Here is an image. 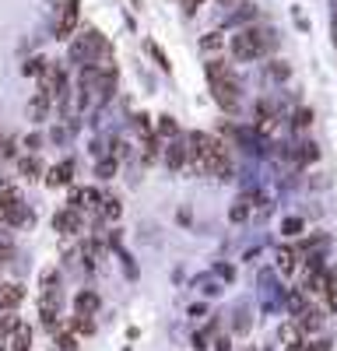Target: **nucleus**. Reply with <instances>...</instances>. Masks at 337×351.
I'll return each mask as SVG.
<instances>
[{
  "instance_id": "9",
  "label": "nucleus",
  "mask_w": 337,
  "mask_h": 351,
  "mask_svg": "<svg viewBox=\"0 0 337 351\" xmlns=\"http://www.w3.org/2000/svg\"><path fill=\"white\" fill-rule=\"evenodd\" d=\"M295 324L302 327V334H313V330H320V327H323V313H320V309H313V306H305V309L295 316Z\"/></svg>"
},
{
  "instance_id": "21",
  "label": "nucleus",
  "mask_w": 337,
  "mask_h": 351,
  "mask_svg": "<svg viewBox=\"0 0 337 351\" xmlns=\"http://www.w3.org/2000/svg\"><path fill=\"white\" fill-rule=\"evenodd\" d=\"M53 8H56V14H67V11L81 8V0H53Z\"/></svg>"
},
{
  "instance_id": "18",
  "label": "nucleus",
  "mask_w": 337,
  "mask_h": 351,
  "mask_svg": "<svg viewBox=\"0 0 337 351\" xmlns=\"http://www.w3.org/2000/svg\"><path fill=\"white\" fill-rule=\"evenodd\" d=\"M320 158V152H316V144H302V148H299V162L302 165H309V162H316Z\"/></svg>"
},
{
  "instance_id": "22",
  "label": "nucleus",
  "mask_w": 337,
  "mask_h": 351,
  "mask_svg": "<svg viewBox=\"0 0 337 351\" xmlns=\"http://www.w3.org/2000/svg\"><path fill=\"white\" fill-rule=\"evenodd\" d=\"M309 123H313V109H299V112H295V127L305 130Z\"/></svg>"
},
{
  "instance_id": "33",
  "label": "nucleus",
  "mask_w": 337,
  "mask_h": 351,
  "mask_svg": "<svg viewBox=\"0 0 337 351\" xmlns=\"http://www.w3.org/2000/svg\"><path fill=\"white\" fill-rule=\"evenodd\" d=\"M0 288H4V281H0Z\"/></svg>"
},
{
  "instance_id": "31",
  "label": "nucleus",
  "mask_w": 337,
  "mask_h": 351,
  "mask_svg": "<svg viewBox=\"0 0 337 351\" xmlns=\"http://www.w3.org/2000/svg\"><path fill=\"white\" fill-rule=\"evenodd\" d=\"M309 351H330V341H313V344H309Z\"/></svg>"
},
{
  "instance_id": "19",
  "label": "nucleus",
  "mask_w": 337,
  "mask_h": 351,
  "mask_svg": "<svg viewBox=\"0 0 337 351\" xmlns=\"http://www.w3.org/2000/svg\"><path fill=\"white\" fill-rule=\"evenodd\" d=\"M21 172L28 176V180H36V176L42 172V165H39V158H21Z\"/></svg>"
},
{
  "instance_id": "1",
  "label": "nucleus",
  "mask_w": 337,
  "mask_h": 351,
  "mask_svg": "<svg viewBox=\"0 0 337 351\" xmlns=\"http://www.w3.org/2000/svg\"><path fill=\"white\" fill-rule=\"evenodd\" d=\"M190 169L197 176H214V180H229L232 176V162H229L225 144L204 130L190 134Z\"/></svg>"
},
{
  "instance_id": "29",
  "label": "nucleus",
  "mask_w": 337,
  "mask_h": 351,
  "mask_svg": "<svg viewBox=\"0 0 337 351\" xmlns=\"http://www.w3.org/2000/svg\"><path fill=\"white\" fill-rule=\"evenodd\" d=\"M299 232H302V221L299 218H288L285 221V236H299Z\"/></svg>"
},
{
  "instance_id": "16",
  "label": "nucleus",
  "mask_w": 337,
  "mask_h": 351,
  "mask_svg": "<svg viewBox=\"0 0 337 351\" xmlns=\"http://www.w3.org/2000/svg\"><path fill=\"white\" fill-rule=\"evenodd\" d=\"M155 134H158V137H179V127H176L173 116H158V127H155Z\"/></svg>"
},
{
  "instance_id": "12",
  "label": "nucleus",
  "mask_w": 337,
  "mask_h": 351,
  "mask_svg": "<svg viewBox=\"0 0 337 351\" xmlns=\"http://www.w3.org/2000/svg\"><path fill=\"white\" fill-rule=\"evenodd\" d=\"M249 21H257V8H239V11H236L229 21H225V25H229V28H239V25H242V28H249Z\"/></svg>"
},
{
  "instance_id": "13",
  "label": "nucleus",
  "mask_w": 337,
  "mask_h": 351,
  "mask_svg": "<svg viewBox=\"0 0 337 351\" xmlns=\"http://www.w3.org/2000/svg\"><path fill=\"white\" fill-rule=\"evenodd\" d=\"M295 260H299L295 250H277V271L281 274H292L295 271Z\"/></svg>"
},
{
  "instance_id": "8",
  "label": "nucleus",
  "mask_w": 337,
  "mask_h": 351,
  "mask_svg": "<svg viewBox=\"0 0 337 351\" xmlns=\"http://www.w3.org/2000/svg\"><path fill=\"white\" fill-rule=\"evenodd\" d=\"M99 295H95V291H77V295H74V313L77 316H95L99 313Z\"/></svg>"
},
{
  "instance_id": "17",
  "label": "nucleus",
  "mask_w": 337,
  "mask_h": 351,
  "mask_svg": "<svg viewBox=\"0 0 337 351\" xmlns=\"http://www.w3.org/2000/svg\"><path fill=\"white\" fill-rule=\"evenodd\" d=\"M21 71H25V77H28V74L39 77V74H46V60H42V56H32V60H28Z\"/></svg>"
},
{
  "instance_id": "25",
  "label": "nucleus",
  "mask_w": 337,
  "mask_h": 351,
  "mask_svg": "<svg viewBox=\"0 0 337 351\" xmlns=\"http://www.w3.org/2000/svg\"><path fill=\"white\" fill-rule=\"evenodd\" d=\"M148 53H151V56H155V64H158V67H162V71H168V60H165V53H162V49H158V46H155V43H148Z\"/></svg>"
},
{
  "instance_id": "6",
  "label": "nucleus",
  "mask_w": 337,
  "mask_h": 351,
  "mask_svg": "<svg viewBox=\"0 0 337 351\" xmlns=\"http://www.w3.org/2000/svg\"><path fill=\"white\" fill-rule=\"evenodd\" d=\"M53 228L60 232V236H77V232L84 228V218H81L77 208H64V211L53 215Z\"/></svg>"
},
{
  "instance_id": "2",
  "label": "nucleus",
  "mask_w": 337,
  "mask_h": 351,
  "mask_svg": "<svg viewBox=\"0 0 337 351\" xmlns=\"http://www.w3.org/2000/svg\"><path fill=\"white\" fill-rule=\"evenodd\" d=\"M204 74H208L211 92H214V102L225 112H239V106H242V81H239L236 67L225 64V60H208Z\"/></svg>"
},
{
  "instance_id": "23",
  "label": "nucleus",
  "mask_w": 337,
  "mask_h": 351,
  "mask_svg": "<svg viewBox=\"0 0 337 351\" xmlns=\"http://www.w3.org/2000/svg\"><path fill=\"white\" fill-rule=\"evenodd\" d=\"M229 218H232V221H246V218H249V208H246V200H239V204H236V208L229 211Z\"/></svg>"
},
{
  "instance_id": "11",
  "label": "nucleus",
  "mask_w": 337,
  "mask_h": 351,
  "mask_svg": "<svg viewBox=\"0 0 337 351\" xmlns=\"http://www.w3.org/2000/svg\"><path fill=\"white\" fill-rule=\"evenodd\" d=\"M49 109H53V99H49V95L42 92V88H39V92L32 95V102H28V112H32V120H46Z\"/></svg>"
},
{
  "instance_id": "26",
  "label": "nucleus",
  "mask_w": 337,
  "mask_h": 351,
  "mask_svg": "<svg viewBox=\"0 0 337 351\" xmlns=\"http://www.w3.org/2000/svg\"><path fill=\"white\" fill-rule=\"evenodd\" d=\"M112 172H116V158H109V162H102V165H99V176H102V180H109Z\"/></svg>"
},
{
  "instance_id": "4",
  "label": "nucleus",
  "mask_w": 337,
  "mask_h": 351,
  "mask_svg": "<svg viewBox=\"0 0 337 351\" xmlns=\"http://www.w3.org/2000/svg\"><path fill=\"white\" fill-rule=\"evenodd\" d=\"M71 60L81 64V67H92V64H102L109 67L112 64V43L99 32V28H84L71 39Z\"/></svg>"
},
{
  "instance_id": "32",
  "label": "nucleus",
  "mask_w": 337,
  "mask_h": 351,
  "mask_svg": "<svg viewBox=\"0 0 337 351\" xmlns=\"http://www.w3.org/2000/svg\"><path fill=\"white\" fill-rule=\"evenodd\" d=\"M218 4H225V8H229V4H236V0H218Z\"/></svg>"
},
{
  "instance_id": "10",
  "label": "nucleus",
  "mask_w": 337,
  "mask_h": 351,
  "mask_svg": "<svg viewBox=\"0 0 337 351\" xmlns=\"http://www.w3.org/2000/svg\"><path fill=\"white\" fill-rule=\"evenodd\" d=\"M71 172H74V162L67 158V162H60V165H53V169H49L46 183H49V186H67V183H71Z\"/></svg>"
},
{
  "instance_id": "5",
  "label": "nucleus",
  "mask_w": 337,
  "mask_h": 351,
  "mask_svg": "<svg viewBox=\"0 0 337 351\" xmlns=\"http://www.w3.org/2000/svg\"><path fill=\"white\" fill-rule=\"evenodd\" d=\"M165 165L173 172L190 169V137H173V144L165 148Z\"/></svg>"
},
{
  "instance_id": "30",
  "label": "nucleus",
  "mask_w": 337,
  "mask_h": 351,
  "mask_svg": "<svg viewBox=\"0 0 337 351\" xmlns=\"http://www.w3.org/2000/svg\"><path fill=\"white\" fill-rule=\"evenodd\" d=\"M8 260H11V246H4V250H0V271L8 267Z\"/></svg>"
},
{
  "instance_id": "15",
  "label": "nucleus",
  "mask_w": 337,
  "mask_h": 351,
  "mask_svg": "<svg viewBox=\"0 0 337 351\" xmlns=\"http://www.w3.org/2000/svg\"><path fill=\"white\" fill-rule=\"evenodd\" d=\"M201 49H204V53H221V49H225V32H208V36L201 39Z\"/></svg>"
},
{
  "instance_id": "20",
  "label": "nucleus",
  "mask_w": 337,
  "mask_h": 351,
  "mask_svg": "<svg viewBox=\"0 0 337 351\" xmlns=\"http://www.w3.org/2000/svg\"><path fill=\"white\" fill-rule=\"evenodd\" d=\"M56 351H77V337L74 334H60L56 337Z\"/></svg>"
},
{
  "instance_id": "28",
  "label": "nucleus",
  "mask_w": 337,
  "mask_h": 351,
  "mask_svg": "<svg viewBox=\"0 0 337 351\" xmlns=\"http://www.w3.org/2000/svg\"><path fill=\"white\" fill-rule=\"evenodd\" d=\"M102 215H105V218H120V204H116V200H105Z\"/></svg>"
},
{
  "instance_id": "27",
  "label": "nucleus",
  "mask_w": 337,
  "mask_h": 351,
  "mask_svg": "<svg viewBox=\"0 0 337 351\" xmlns=\"http://www.w3.org/2000/svg\"><path fill=\"white\" fill-rule=\"evenodd\" d=\"M271 77H288V64H285V60H274V67H271Z\"/></svg>"
},
{
  "instance_id": "3",
  "label": "nucleus",
  "mask_w": 337,
  "mask_h": 351,
  "mask_svg": "<svg viewBox=\"0 0 337 351\" xmlns=\"http://www.w3.org/2000/svg\"><path fill=\"white\" fill-rule=\"evenodd\" d=\"M274 28H257V25H249V28H239V32L229 39V49L236 60L242 64H253V60H264V56L274 49Z\"/></svg>"
},
{
  "instance_id": "14",
  "label": "nucleus",
  "mask_w": 337,
  "mask_h": 351,
  "mask_svg": "<svg viewBox=\"0 0 337 351\" xmlns=\"http://www.w3.org/2000/svg\"><path fill=\"white\" fill-rule=\"evenodd\" d=\"M14 204H21V193H18L11 183H0V211H4V208H14Z\"/></svg>"
},
{
  "instance_id": "24",
  "label": "nucleus",
  "mask_w": 337,
  "mask_h": 351,
  "mask_svg": "<svg viewBox=\"0 0 337 351\" xmlns=\"http://www.w3.org/2000/svg\"><path fill=\"white\" fill-rule=\"evenodd\" d=\"M179 4H183V14H186V18H193L197 11L204 8V0H179Z\"/></svg>"
},
{
  "instance_id": "7",
  "label": "nucleus",
  "mask_w": 337,
  "mask_h": 351,
  "mask_svg": "<svg viewBox=\"0 0 337 351\" xmlns=\"http://www.w3.org/2000/svg\"><path fill=\"white\" fill-rule=\"evenodd\" d=\"M21 302H25V288L14 281H4V288H0V309H18Z\"/></svg>"
}]
</instances>
